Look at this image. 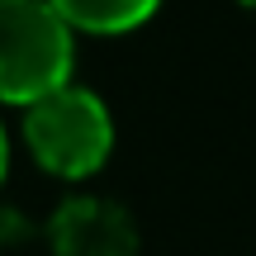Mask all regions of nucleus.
Returning <instances> with one entry per match:
<instances>
[{"label":"nucleus","instance_id":"1","mask_svg":"<svg viewBox=\"0 0 256 256\" xmlns=\"http://www.w3.org/2000/svg\"><path fill=\"white\" fill-rule=\"evenodd\" d=\"M72 24L52 0H0V100L38 104L72 81Z\"/></svg>","mask_w":256,"mask_h":256},{"label":"nucleus","instance_id":"2","mask_svg":"<svg viewBox=\"0 0 256 256\" xmlns=\"http://www.w3.org/2000/svg\"><path fill=\"white\" fill-rule=\"evenodd\" d=\"M24 142L43 171L76 180V176H90L104 166L114 147V119L95 90L66 81L62 90L43 95L38 104L24 110Z\"/></svg>","mask_w":256,"mask_h":256},{"label":"nucleus","instance_id":"3","mask_svg":"<svg viewBox=\"0 0 256 256\" xmlns=\"http://www.w3.org/2000/svg\"><path fill=\"white\" fill-rule=\"evenodd\" d=\"M52 256H138V228L110 200H66L52 218Z\"/></svg>","mask_w":256,"mask_h":256},{"label":"nucleus","instance_id":"4","mask_svg":"<svg viewBox=\"0 0 256 256\" xmlns=\"http://www.w3.org/2000/svg\"><path fill=\"white\" fill-rule=\"evenodd\" d=\"M52 5L72 28H86V34H124V28H138L142 19H152L162 0H52Z\"/></svg>","mask_w":256,"mask_h":256},{"label":"nucleus","instance_id":"5","mask_svg":"<svg viewBox=\"0 0 256 256\" xmlns=\"http://www.w3.org/2000/svg\"><path fill=\"white\" fill-rule=\"evenodd\" d=\"M5 171H10V138H5V128H0V180H5Z\"/></svg>","mask_w":256,"mask_h":256},{"label":"nucleus","instance_id":"6","mask_svg":"<svg viewBox=\"0 0 256 256\" xmlns=\"http://www.w3.org/2000/svg\"><path fill=\"white\" fill-rule=\"evenodd\" d=\"M242 5H252V10H256V0H242Z\"/></svg>","mask_w":256,"mask_h":256}]
</instances>
